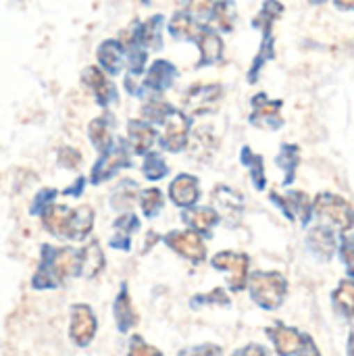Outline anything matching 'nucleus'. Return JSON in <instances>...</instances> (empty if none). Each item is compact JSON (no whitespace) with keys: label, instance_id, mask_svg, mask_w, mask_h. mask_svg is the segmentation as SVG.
<instances>
[{"label":"nucleus","instance_id":"obj_16","mask_svg":"<svg viewBox=\"0 0 354 356\" xmlns=\"http://www.w3.org/2000/svg\"><path fill=\"white\" fill-rule=\"evenodd\" d=\"M307 248L323 263H330L338 250L336 234L330 225H315L307 236Z\"/></svg>","mask_w":354,"mask_h":356},{"label":"nucleus","instance_id":"obj_9","mask_svg":"<svg viewBox=\"0 0 354 356\" xmlns=\"http://www.w3.org/2000/svg\"><path fill=\"white\" fill-rule=\"evenodd\" d=\"M269 198L275 202V207L290 219V221H300L303 227L309 225V221L313 219V200L307 192L300 190H290L286 194H277L271 192Z\"/></svg>","mask_w":354,"mask_h":356},{"label":"nucleus","instance_id":"obj_40","mask_svg":"<svg viewBox=\"0 0 354 356\" xmlns=\"http://www.w3.org/2000/svg\"><path fill=\"white\" fill-rule=\"evenodd\" d=\"M192 309H198V307H207V305H221V307H230V296L225 294L223 288H215L211 290L209 294H198L192 298Z\"/></svg>","mask_w":354,"mask_h":356},{"label":"nucleus","instance_id":"obj_37","mask_svg":"<svg viewBox=\"0 0 354 356\" xmlns=\"http://www.w3.org/2000/svg\"><path fill=\"white\" fill-rule=\"evenodd\" d=\"M275 56V46H273V33H263V42H261V48H259V54L255 56V63L248 71V81L255 83L259 79V73L261 69L265 67L267 60H271Z\"/></svg>","mask_w":354,"mask_h":356},{"label":"nucleus","instance_id":"obj_44","mask_svg":"<svg viewBox=\"0 0 354 356\" xmlns=\"http://www.w3.org/2000/svg\"><path fill=\"white\" fill-rule=\"evenodd\" d=\"M177 356H223V350H221V346L207 342V344H198V346L184 348V350H179Z\"/></svg>","mask_w":354,"mask_h":356},{"label":"nucleus","instance_id":"obj_13","mask_svg":"<svg viewBox=\"0 0 354 356\" xmlns=\"http://www.w3.org/2000/svg\"><path fill=\"white\" fill-rule=\"evenodd\" d=\"M81 81L86 83V88H90V92L96 98L98 106L106 108L108 104H113V102L119 100L117 86L98 67H86L83 73H81Z\"/></svg>","mask_w":354,"mask_h":356},{"label":"nucleus","instance_id":"obj_39","mask_svg":"<svg viewBox=\"0 0 354 356\" xmlns=\"http://www.w3.org/2000/svg\"><path fill=\"white\" fill-rule=\"evenodd\" d=\"M171 111V104L169 102H165V100H150V102H146L144 106H142V117L150 123V125H154V123H163V119H165V115Z\"/></svg>","mask_w":354,"mask_h":356},{"label":"nucleus","instance_id":"obj_5","mask_svg":"<svg viewBox=\"0 0 354 356\" xmlns=\"http://www.w3.org/2000/svg\"><path fill=\"white\" fill-rule=\"evenodd\" d=\"M211 265H213V269L223 271L227 275V288L232 292H242L246 288L248 275H250V257L248 254L223 250L211 259Z\"/></svg>","mask_w":354,"mask_h":356},{"label":"nucleus","instance_id":"obj_15","mask_svg":"<svg viewBox=\"0 0 354 356\" xmlns=\"http://www.w3.org/2000/svg\"><path fill=\"white\" fill-rule=\"evenodd\" d=\"M169 200L179 209L196 207L200 200V181L196 175L179 173L169 184Z\"/></svg>","mask_w":354,"mask_h":356},{"label":"nucleus","instance_id":"obj_46","mask_svg":"<svg viewBox=\"0 0 354 356\" xmlns=\"http://www.w3.org/2000/svg\"><path fill=\"white\" fill-rule=\"evenodd\" d=\"M211 6H213V0H188L186 13H190L194 19H200V17H209Z\"/></svg>","mask_w":354,"mask_h":356},{"label":"nucleus","instance_id":"obj_21","mask_svg":"<svg viewBox=\"0 0 354 356\" xmlns=\"http://www.w3.org/2000/svg\"><path fill=\"white\" fill-rule=\"evenodd\" d=\"M113 227H115V236L108 240V246L115 250L129 252L131 250V236L140 229L138 215L136 213H123L115 219Z\"/></svg>","mask_w":354,"mask_h":356},{"label":"nucleus","instance_id":"obj_23","mask_svg":"<svg viewBox=\"0 0 354 356\" xmlns=\"http://www.w3.org/2000/svg\"><path fill=\"white\" fill-rule=\"evenodd\" d=\"M92 229H94V211L88 204L71 209V217H69L65 240L81 242V240H86L92 234Z\"/></svg>","mask_w":354,"mask_h":356},{"label":"nucleus","instance_id":"obj_29","mask_svg":"<svg viewBox=\"0 0 354 356\" xmlns=\"http://www.w3.org/2000/svg\"><path fill=\"white\" fill-rule=\"evenodd\" d=\"M202 29V23H198V19H194L190 13L186 10H177L171 21H169V33L177 40H190L194 42L198 38Z\"/></svg>","mask_w":354,"mask_h":356},{"label":"nucleus","instance_id":"obj_26","mask_svg":"<svg viewBox=\"0 0 354 356\" xmlns=\"http://www.w3.org/2000/svg\"><path fill=\"white\" fill-rule=\"evenodd\" d=\"M113 129H115V117L111 113L96 117L90 125H88V134H90V142L92 146L102 154L111 144H113Z\"/></svg>","mask_w":354,"mask_h":356},{"label":"nucleus","instance_id":"obj_3","mask_svg":"<svg viewBox=\"0 0 354 356\" xmlns=\"http://www.w3.org/2000/svg\"><path fill=\"white\" fill-rule=\"evenodd\" d=\"M313 215L325 221L332 229H338L342 234L351 232L354 227V209L353 204L332 192H321L313 200Z\"/></svg>","mask_w":354,"mask_h":356},{"label":"nucleus","instance_id":"obj_6","mask_svg":"<svg viewBox=\"0 0 354 356\" xmlns=\"http://www.w3.org/2000/svg\"><path fill=\"white\" fill-rule=\"evenodd\" d=\"M161 125H165V131L159 138L161 148L165 152H171V154H177V152L186 150L188 138H190V117L184 111L171 106V111L165 115Z\"/></svg>","mask_w":354,"mask_h":356},{"label":"nucleus","instance_id":"obj_53","mask_svg":"<svg viewBox=\"0 0 354 356\" xmlns=\"http://www.w3.org/2000/svg\"><path fill=\"white\" fill-rule=\"evenodd\" d=\"M142 2H144V4H148V2H150V0H142Z\"/></svg>","mask_w":354,"mask_h":356},{"label":"nucleus","instance_id":"obj_1","mask_svg":"<svg viewBox=\"0 0 354 356\" xmlns=\"http://www.w3.org/2000/svg\"><path fill=\"white\" fill-rule=\"evenodd\" d=\"M73 277H79V250L44 244L38 271L31 277L33 290H54Z\"/></svg>","mask_w":354,"mask_h":356},{"label":"nucleus","instance_id":"obj_30","mask_svg":"<svg viewBox=\"0 0 354 356\" xmlns=\"http://www.w3.org/2000/svg\"><path fill=\"white\" fill-rule=\"evenodd\" d=\"M238 19V10L234 0H215L209 13V21L213 25V29H221V31H232Z\"/></svg>","mask_w":354,"mask_h":356},{"label":"nucleus","instance_id":"obj_49","mask_svg":"<svg viewBox=\"0 0 354 356\" xmlns=\"http://www.w3.org/2000/svg\"><path fill=\"white\" fill-rule=\"evenodd\" d=\"M298 356H321L319 348H317V344H315V340H313L311 336H307V338H305L303 350L298 353Z\"/></svg>","mask_w":354,"mask_h":356},{"label":"nucleus","instance_id":"obj_50","mask_svg":"<svg viewBox=\"0 0 354 356\" xmlns=\"http://www.w3.org/2000/svg\"><path fill=\"white\" fill-rule=\"evenodd\" d=\"M340 10H354V0H334Z\"/></svg>","mask_w":354,"mask_h":356},{"label":"nucleus","instance_id":"obj_10","mask_svg":"<svg viewBox=\"0 0 354 356\" xmlns=\"http://www.w3.org/2000/svg\"><path fill=\"white\" fill-rule=\"evenodd\" d=\"M98 330V321L96 315L92 311V307L88 305H73L71 307V321H69V338L77 348H86L92 344L94 336Z\"/></svg>","mask_w":354,"mask_h":356},{"label":"nucleus","instance_id":"obj_20","mask_svg":"<svg viewBox=\"0 0 354 356\" xmlns=\"http://www.w3.org/2000/svg\"><path fill=\"white\" fill-rule=\"evenodd\" d=\"M156 142V129L148 121L142 119H129L127 121V144L129 148L144 156L146 152L152 150V144Z\"/></svg>","mask_w":354,"mask_h":356},{"label":"nucleus","instance_id":"obj_14","mask_svg":"<svg viewBox=\"0 0 354 356\" xmlns=\"http://www.w3.org/2000/svg\"><path fill=\"white\" fill-rule=\"evenodd\" d=\"M177 75L179 73H177V67L173 63H169L165 58L154 60L148 67L146 77H144V81L140 86L142 88V94L144 92H150V94H163V92H167L175 83Z\"/></svg>","mask_w":354,"mask_h":356},{"label":"nucleus","instance_id":"obj_19","mask_svg":"<svg viewBox=\"0 0 354 356\" xmlns=\"http://www.w3.org/2000/svg\"><path fill=\"white\" fill-rule=\"evenodd\" d=\"M194 42L200 48L198 67H209V65H215L223 58V40L217 33V29H213L211 25H202V29Z\"/></svg>","mask_w":354,"mask_h":356},{"label":"nucleus","instance_id":"obj_28","mask_svg":"<svg viewBox=\"0 0 354 356\" xmlns=\"http://www.w3.org/2000/svg\"><path fill=\"white\" fill-rule=\"evenodd\" d=\"M42 225L48 234L56 236V238H63L67 236V225H69V217H71V209L65 207V204H50L42 215Z\"/></svg>","mask_w":354,"mask_h":356},{"label":"nucleus","instance_id":"obj_27","mask_svg":"<svg viewBox=\"0 0 354 356\" xmlns=\"http://www.w3.org/2000/svg\"><path fill=\"white\" fill-rule=\"evenodd\" d=\"M188 146H190V152H192L194 159H198V161L204 159V161H207V159H211L213 152L217 150L219 140H217V136L213 134V129L207 125V127H196V129H194V134L188 138Z\"/></svg>","mask_w":354,"mask_h":356},{"label":"nucleus","instance_id":"obj_45","mask_svg":"<svg viewBox=\"0 0 354 356\" xmlns=\"http://www.w3.org/2000/svg\"><path fill=\"white\" fill-rule=\"evenodd\" d=\"M81 163V154L73 148H61L58 150V165L67 169H75Z\"/></svg>","mask_w":354,"mask_h":356},{"label":"nucleus","instance_id":"obj_38","mask_svg":"<svg viewBox=\"0 0 354 356\" xmlns=\"http://www.w3.org/2000/svg\"><path fill=\"white\" fill-rule=\"evenodd\" d=\"M163 192L159 188H148L140 194V207L146 219H154L161 211H163Z\"/></svg>","mask_w":354,"mask_h":356},{"label":"nucleus","instance_id":"obj_33","mask_svg":"<svg viewBox=\"0 0 354 356\" xmlns=\"http://www.w3.org/2000/svg\"><path fill=\"white\" fill-rule=\"evenodd\" d=\"M332 302L338 315L344 319H354V280H342L332 294Z\"/></svg>","mask_w":354,"mask_h":356},{"label":"nucleus","instance_id":"obj_8","mask_svg":"<svg viewBox=\"0 0 354 356\" xmlns=\"http://www.w3.org/2000/svg\"><path fill=\"white\" fill-rule=\"evenodd\" d=\"M163 242L192 265H200L207 259V246L202 242V236L192 229H173L163 238Z\"/></svg>","mask_w":354,"mask_h":356},{"label":"nucleus","instance_id":"obj_31","mask_svg":"<svg viewBox=\"0 0 354 356\" xmlns=\"http://www.w3.org/2000/svg\"><path fill=\"white\" fill-rule=\"evenodd\" d=\"M275 165L284 171V186L294 184L296 169L300 165V148L296 144H282L280 154L275 156Z\"/></svg>","mask_w":354,"mask_h":356},{"label":"nucleus","instance_id":"obj_25","mask_svg":"<svg viewBox=\"0 0 354 356\" xmlns=\"http://www.w3.org/2000/svg\"><path fill=\"white\" fill-rule=\"evenodd\" d=\"M98 63L102 67V71H106L108 75H117L123 69V60H125V48L119 40H106L98 46Z\"/></svg>","mask_w":354,"mask_h":356},{"label":"nucleus","instance_id":"obj_35","mask_svg":"<svg viewBox=\"0 0 354 356\" xmlns=\"http://www.w3.org/2000/svg\"><path fill=\"white\" fill-rule=\"evenodd\" d=\"M138 194H140V186L136 181H131V179H123L117 186V190L111 194V207L113 209H121V211L131 209L136 204Z\"/></svg>","mask_w":354,"mask_h":356},{"label":"nucleus","instance_id":"obj_47","mask_svg":"<svg viewBox=\"0 0 354 356\" xmlns=\"http://www.w3.org/2000/svg\"><path fill=\"white\" fill-rule=\"evenodd\" d=\"M232 356H269V353H267V348L261 346V344H248V346L236 350Z\"/></svg>","mask_w":354,"mask_h":356},{"label":"nucleus","instance_id":"obj_17","mask_svg":"<svg viewBox=\"0 0 354 356\" xmlns=\"http://www.w3.org/2000/svg\"><path fill=\"white\" fill-rule=\"evenodd\" d=\"M213 202H215V211L219 213V217L230 219L232 223H238L242 213H244V198L232 190L230 186H217L213 190Z\"/></svg>","mask_w":354,"mask_h":356},{"label":"nucleus","instance_id":"obj_36","mask_svg":"<svg viewBox=\"0 0 354 356\" xmlns=\"http://www.w3.org/2000/svg\"><path fill=\"white\" fill-rule=\"evenodd\" d=\"M142 173L146 179L150 181H161L163 177H167L169 173V165L165 161V156L161 152H146L144 154V163H142Z\"/></svg>","mask_w":354,"mask_h":356},{"label":"nucleus","instance_id":"obj_4","mask_svg":"<svg viewBox=\"0 0 354 356\" xmlns=\"http://www.w3.org/2000/svg\"><path fill=\"white\" fill-rule=\"evenodd\" d=\"M131 148L127 144V140H119L115 138L113 144L100 154V159L96 161V165L92 167L90 173V184L92 186H100L104 181H108L111 177H115L121 169H127L134 165L131 161Z\"/></svg>","mask_w":354,"mask_h":356},{"label":"nucleus","instance_id":"obj_34","mask_svg":"<svg viewBox=\"0 0 354 356\" xmlns=\"http://www.w3.org/2000/svg\"><path fill=\"white\" fill-rule=\"evenodd\" d=\"M282 15H284V4L277 2V0H267V2H263L259 15L252 19V25H255L257 29H261L263 33H271L273 23H275Z\"/></svg>","mask_w":354,"mask_h":356},{"label":"nucleus","instance_id":"obj_51","mask_svg":"<svg viewBox=\"0 0 354 356\" xmlns=\"http://www.w3.org/2000/svg\"><path fill=\"white\" fill-rule=\"evenodd\" d=\"M348 356H354V332L348 336Z\"/></svg>","mask_w":354,"mask_h":356},{"label":"nucleus","instance_id":"obj_42","mask_svg":"<svg viewBox=\"0 0 354 356\" xmlns=\"http://www.w3.org/2000/svg\"><path fill=\"white\" fill-rule=\"evenodd\" d=\"M56 190H52V188H42L38 194H35V198H33V204H31V209H29V213L31 215H42L52 202H54V198H56Z\"/></svg>","mask_w":354,"mask_h":356},{"label":"nucleus","instance_id":"obj_11","mask_svg":"<svg viewBox=\"0 0 354 356\" xmlns=\"http://www.w3.org/2000/svg\"><path fill=\"white\" fill-rule=\"evenodd\" d=\"M252 113L248 117L250 125L261 127V129H269L275 131L280 127H284V119H282V100H271L265 92H259L252 100Z\"/></svg>","mask_w":354,"mask_h":356},{"label":"nucleus","instance_id":"obj_18","mask_svg":"<svg viewBox=\"0 0 354 356\" xmlns=\"http://www.w3.org/2000/svg\"><path fill=\"white\" fill-rule=\"evenodd\" d=\"M182 219H184V223L192 232H196V234H200L204 238H211L213 236V229L221 221L219 213L213 207H190V209H186L182 213Z\"/></svg>","mask_w":354,"mask_h":356},{"label":"nucleus","instance_id":"obj_12","mask_svg":"<svg viewBox=\"0 0 354 356\" xmlns=\"http://www.w3.org/2000/svg\"><path fill=\"white\" fill-rule=\"evenodd\" d=\"M265 334L271 340L277 356H298V353L303 350L305 338H307V334H303L296 327H290L282 321L267 327Z\"/></svg>","mask_w":354,"mask_h":356},{"label":"nucleus","instance_id":"obj_48","mask_svg":"<svg viewBox=\"0 0 354 356\" xmlns=\"http://www.w3.org/2000/svg\"><path fill=\"white\" fill-rule=\"evenodd\" d=\"M86 184H88V181H86V177H83V175H79V177H77V179H75V181H73V184H71V186H69V188L63 192V194H67V196H73V198H79V196L83 194V188H86Z\"/></svg>","mask_w":354,"mask_h":356},{"label":"nucleus","instance_id":"obj_32","mask_svg":"<svg viewBox=\"0 0 354 356\" xmlns=\"http://www.w3.org/2000/svg\"><path fill=\"white\" fill-rule=\"evenodd\" d=\"M240 163L248 169L250 173V179H252V186L257 190H265L267 188V173H265V161L261 154L252 152L248 146H244L240 150Z\"/></svg>","mask_w":354,"mask_h":356},{"label":"nucleus","instance_id":"obj_7","mask_svg":"<svg viewBox=\"0 0 354 356\" xmlns=\"http://www.w3.org/2000/svg\"><path fill=\"white\" fill-rule=\"evenodd\" d=\"M221 98H223V88L219 83L192 86L188 90V94L184 96V113L188 117L211 115L219 108Z\"/></svg>","mask_w":354,"mask_h":356},{"label":"nucleus","instance_id":"obj_24","mask_svg":"<svg viewBox=\"0 0 354 356\" xmlns=\"http://www.w3.org/2000/svg\"><path fill=\"white\" fill-rule=\"evenodd\" d=\"M104 269V252L100 242L92 240L83 248H79V277L94 280Z\"/></svg>","mask_w":354,"mask_h":356},{"label":"nucleus","instance_id":"obj_2","mask_svg":"<svg viewBox=\"0 0 354 356\" xmlns=\"http://www.w3.org/2000/svg\"><path fill=\"white\" fill-rule=\"evenodd\" d=\"M250 298L265 311H277L288 296V280L277 271H255L246 284Z\"/></svg>","mask_w":354,"mask_h":356},{"label":"nucleus","instance_id":"obj_22","mask_svg":"<svg viewBox=\"0 0 354 356\" xmlns=\"http://www.w3.org/2000/svg\"><path fill=\"white\" fill-rule=\"evenodd\" d=\"M115 321H117V330L119 334H127L138 325V313L134 309L127 284H121V290L115 298Z\"/></svg>","mask_w":354,"mask_h":356},{"label":"nucleus","instance_id":"obj_52","mask_svg":"<svg viewBox=\"0 0 354 356\" xmlns=\"http://www.w3.org/2000/svg\"><path fill=\"white\" fill-rule=\"evenodd\" d=\"M311 4H323V2H328V0H309Z\"/></svg>","mask_w":354,"mask_h":356},{"label":"nucleus","instance_id":"obj_41","mask_svg":"<svg viewBox=\"0 0 354 356\" xmlns=\"http://www.w3.org/2000/svg\"><path fill=\"white\" fill-rule=\"evenodd\" d=\"M127 356H163V353H161L156 346L148 344L142 336H134V338L129 340Z\"/></svg>","mask_w":354,"mask_h":356},{"label":"nucleus","instance_id":"obj_43","mask_svg":"<svg viewBox=\"0 0 354 356\" xmlns=\"http://www.w3.org/2000/svg\"><path fill=\"white\" fill-rule=\"evenodd\" d=\"M340 259L348 271V275L354 277V238L353 236H342L340 240Z\"/></svg>","mask_w":354,"mask_h":356}]
</instances>
